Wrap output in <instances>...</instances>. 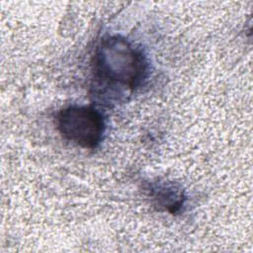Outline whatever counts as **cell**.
<instances>
[{"label": "cell", "mask_w": 253, "mask_h": 253, "mask_svg": "<svg viewBox=\"0 0 253 253\" xmlns=\"http://www.w3.org/2000/svg\"><path fill=\"white\" fill-rule=\"evenodd\" d=\"M149 195L157 207L170 213L178 212L185 202L183 191L172 183H152L150 185Z\"/></svg>", "instance_id": "3957f363"}, {"label": "cell", "mask_w": 253, "mask_h": 253, "mask_svg": "<svg viewBox=\"0 0 253 253\" xmlns=\"http://www.w3.org/2000/svg\"><path fill=\"white\" fill-rule=\"evenodd\" d=\"M148 63L139 47L120 36L104 38L93 59L95 87L103 94L123 95L139 87L147 76Z\"/></svg>", "instance_id": "6da1fadb"}, {"label": "cell", "mask_w": 253, "mask_h": 253, "mask_svg": "<svg viewBox=\"0 0 253 253\" xmlns=\"http://www.w3.org/2000/svg\"><path fill=\"white\" fill-rule=\"evenodd\" d=\"M60 134L84 148L96 147L103 138L105 123L102 114L90 106H68L55 117Z\"/></svg>", "instance_id": "7a4b0ae2"}]
</instances>
